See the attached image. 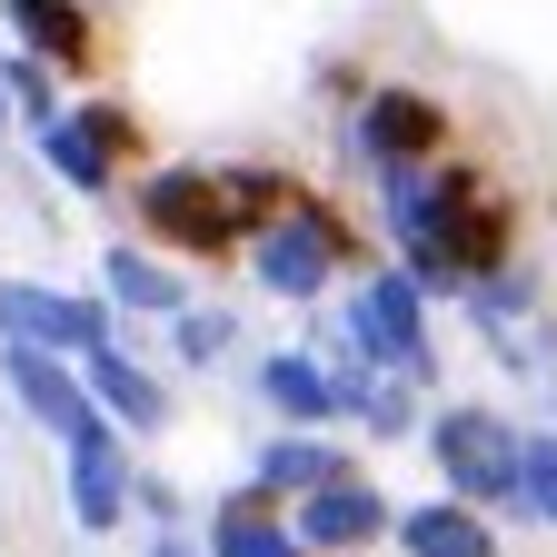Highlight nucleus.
I'll return each instance as SVG.
<instances>
[{"instance_id": "8", "label": "nucleus", "mask_w": 557, "mask_h": 557, "mask_svg": "<svg viewBox=\"0 0 557 557\" xmlns=\"http://www.w3.org/2000/svg\"><path fill=\"white\" fill-rule=\"evenodd\" d=\"M139 438L120 429V418H90L81 438H60V508H70V528L81 537H120L139 508H129V478H139V458H129Z\"/></svg>"}, {"instance_id": "13", "label": "nucleus", "mask_w": 557, "mask_h": 557, "mask_svg": "<svg viewBox=\"0 0 557 557\" xmlns=\"http://www.w3.org/2000/svg\"><path fill=\"white\" fill-rule=\"evenodd\" d=\"M199 537H209V557H309V537H299L289 498H269L259 478L220 487V498L199 508Z\"/></svg>"}, {"instance_id": "24", "label": "nucleus", "mask_w": 557, "mask_h": 557, "mask_svg": "<svg viewBox=\"0 0 557 557\" xmlns=\"http://www.w3.org/2000/svg\"><path fill=\"white\" fill-rule=\"evenodd\" d=\"M129 508H139V528H180V518H189V498H180L160 468H139V478H129Z\"/></svg>"}, {"instance_id": "3", "label": "nucleus", "mask_w": 557, "mask_h": 557, "mask_svg": "<svg viewBox=\"0 0 557 557\" xmlns=\"http://www.w3.org/2000/svg\"><path fill=\"white\" fill-rule=\"evenodd\" d=\"M429 289H418V269L408 259H369L359 278H348V309H338V338L359 348V359H379V369H398V379H418V388H438V329H429Z\"/></svg>"}, {"instance_id": "17", "label": "nucleus", "mask_w": 557, "mask_h": 557, "mask_svg": "<svg viewBox=\"0 0 557 557\" xmlns=\"http://www.w3.org/2000/svg\"><path fill=\"white\" fill-rule=\"evenodd\" d=\"M90 388H100V408L120 418V429H129V438H160V429H170V418H180V398H170V379H160V369H139V359H129V348H120V338H110V348H90Z\"/></svg>"}, {"instance_id": "1", "label": "nucleus", "mask_w": 557, "mask_h": 557, "mask_svg": "<svg viewBox=\"0 0 557 557\" xmlns=\"http://www.w3.org/2000/svg\"><path fill=\"white\" fill-rule=\"evenodd\" d=\"M379 249H369V230L348 220L338 199H319V189H299V209H278L269 230H249V249H239V269L259 278L269 299H329L338 278H359Z\"/></svg>"}, {"instance_id": "10", "label": "nucleus", "mask_w": 557, "mask_h": 557, "mask_svg": "<svg viewBox=\"0 0 557 557\" xmlns=\"http://www.w3.org/2000/svg\"><path fill=\"white\" fill-rule=\"evenodd\" d=\"M0 379H11V408L30 418L50 448H60V438H81L90 418H110V408H100V388H90V359H70V348L0 338Z\"/></svg>"}, {"instance_id": "14", "label": "nucleus", "mask_w": 557, "mask_h": 557, "mask_svg": "<svg viewBox=\"0 0 557 557\" xmlns=\"http://www.w3.org/2000/svg\"><path fill=\"white\" fill-rule=\"evenodd\" d=\"M388 547H398V557H508V537H498V508L458 498V487H438V498L398 508Z\"/></svg>"}, {"instance_id": "16", "label": "nucleus", "mask_w": 557, "mask_h": 557, "mask_svg": "<svg viewBox=\"0 0 557 557\" xmlns=\"http://www.w3.org/2000/svg\"><path fill=\"white\" fill-rule=\"evenodd\" d=\"M348 468H359V458H348L338 429H269L259 458H249V478L269 487V498H309V487H329V478H348Z\"/></svg>"}, {"instance_id": "12", "label": "nucleus", "mask_w": 557, "mask_h": 557, "mask_svg": "<svg viewBox=\"0 0 557 557\" xmlns=\"http://www.w3.org/2000/svg\"><path fill=\"white\" fill-rule=\"evenodd\" d=\"M249 398L278 418V429H348V398H338V369L329 348H269V359L249 369Z\"/></svg>"}, {"instance_id": "26", "label": "nucleus", "mask_w": 557, "mask_h": 557, "mask_svg": "<svg viewBox=\"0 0 557 557\" xmlns=\"http://www.w3.org/2000/svg\"><path fill=\"white\" fill-rule=\"evenodd\" d=\"M11 129H21V100H11V81H0V160H11Z\"/></svg>"}, {"instance_id": "25", "label": "nucleus", "mask_w": 557, "mask_h": 557, "mask_svg": "<svg viewBox=\"0 0 557 557\" xmlns=\"http://www.w3.org/2000/svg\"><path fill=\"white\" fill-rule=\"evenodd\" d=\"M139 557H209V537H189V528H150V537H139Z\"/></svg>"}, {"instance_id": "5", "label": "nucleus", "mask_w": 557, "mask_h": 557, "mask_svg": "<svg viewBox=\"0 0 557 557\" xmlns=\"http://www.w3.org/2000/svg\"><path fill=\"white\" fill-rule=\"evenodd\" d=\"M30 150L70 199H120L129 160H139V110L129 100H60L50 120H30Z\"/></svg>"}, {"instance_id": "15", "label": "nucleus", "mask_w": 557, "mask_h": 557, "mask_svg": "<svg viewBox=\"0 0 557 557\" xmlns=\"http://www.w3.org/2000/svg\"><path fill=\"white\" fill-rule=\"evenodd\" d=\"M100 289L120 299V319H160V329L199 299V289H189V269H180L160 239H110V249H100Z\"/></svg>"}, {"instance_id": "2", "label": "nucleus", "mask_w": 557, "mask_h": 557, "mask_svg": "<svg viewBox=\"0 0 557 557\" xmlns=\"http://www.w3.org/2000/svg\"><path fill=\"white\" fill-rule=\"evenodd\" d=\"M129 220L170 259H239L249 249V220L230 209L220 160H150V170H129Z\"/></svg>"}, {"instance_id": "6", "label": "nucleus", "mask_w": 557, "mask_h": 557, "mask_svg": "<svg viewBox=\"0 0 557 557\" xmlns=\"http://www.w3.org/2000/svg\"><path fill=\"white\" fill-rule=\"evenodd\" d=\"M348 170L379 180V170H429L448 160V100L418 90V81H369L359 100H348Z\"/></svg>"}, {"instance_id": "23", "label": "nucleus", "mask_w": 557, "mask_h": 557, "mask_svg": "<svg viewBox=\"0 0 557 557\" xmlns=\"http://www.w3.org/2000/svg\"><path fill=\"white\" fill-rule=\"evenodd\" d=\"M518 528H557V429H528V468H518Z\"/></svg>"}, {"instance_id": "22", "label": "nucleus", "mask_w": 557, "mask_h": 557, "mask_svg": "<svg viewBox=\"0 0 557 557\" xmlns=\"http://www.w3.org/2000/svg\"><path fill=\"white\" fill-rule=\"evenodd\" d=\"M0 81H11V100H21V120H50V110L70 100V90H60V81H70V70H60V60H40L30 40H11V50H0Z\"/></svg>"}, {"instance_id": "19", "label": "nucleus", "mask_w": 557, "mask_h": 557, "mask_svg": "<svg viewBox=\"0 0 557 557\" xmlns=\"http://www.w3.org/2000/svg\"><path fill=\"white\" fill-rule=\"evenodd\" d=\"M537 299H547V289H537V259L518 249V259H487V269L468 278L458 309H468V329H498V319H518V309H537Z\"/></svg>"}, {"instance_id": "18", "label": "nucleus", "mask_w": 557, "mask_h": 557, "mask_svg": "<svg viewBox=\"0 0 557 557\" xmlns=\"http://www.w3.org/2000/svg\"><path fill=\"white\" fill-rule=\"evenodd\" d=\"M0 21H11V40H30L40 60H60L70 81L100 60V21H90V0H0Z\"/></svg>"}, {"instance_id": "11", "label": "nucleus", "mask_w": 557, "mask_h": 557, "mask_svg": "<svg viewBox=\"0 0 557 557\" xmlns=\"http://www.w3.org/2000/svg\"><path fill=\"white\" fill-rule=\"evenodd\" d=\"M289 518H299L309 557H369V547H379V537L398 528V508H388V487H379L369 468H348V478L309 487V498H289Z\"/></svg>"}, {"instance_id": "4", "label": "nucleus", "mask_w": 557, "mask_h": 557, "mask_svg": "<svg viewBox=\"0 0 557 557\" xmlns=\"http://www.w3.org/2000/svg\"><path fill=\"white\" fill-rule=\"evenodd\" d=\"M418 448H429L438 487H458V498H478V508L518 518L528 429H518L508 408H487V398H438V408H429V429H418Z\"/></svg>"}, {"instance_id": "9", "label": "nucleus", "mask_w": 557, "mask_h": 557, "mask_svg": "<svg viewBox=\"0 0 557 557\" xmlns=\"http://www.w3.org/2000/svg\"><path fill=\"white\" fill-rule=\"evenodd\" d=\"M0 338H30V348H70V359H90V348L120 338V299L100 289H50V278H0Z\"/></svg>"}, {"instance_id": "21", "label": "nucleus", "mask_w": 557, "mask_h": 557, "mask_svg": "<svg viewBox=\"0 0 557 557\" xmlns=\"http://www.w3.org/2000/svg\"><path fill=\"white\" fill-rule=\"evenodd\" d=\"M239 348V309H220V299H189L180 319H170V359L180 369H220Z\"/></svg>"}, {"instance_id": "20", "label": "nucleus", "mask_w": 557, "mask_h": 557, "mask_svg": "<svg viewBox=\"0 0 557 557\" xmlns=\"http://www.w3.org/2000/svg\"><path fill=\"white\" fill-rule=\"evenodd\" d=\"M220 180H230V209H239L249 230H269L278 209H299V189H309L289 160H220Z\"/></svg>"}, {"instance_id": "7", "label": "nucleus", "mask_w": 557, "mask_h": 557, "mask_svg": "<svg viewBox=\"0 0 557 557\" xmlns=\"http://www.w3.org/2000/svg\"><path fill=\"white\" fill-rule=\"evenodd\" d=\"M429 189H438V220H448V249L468 259V278L487 259H518L528 249V209L498 170H478V160H429Z\"/></svg>"}]
</instances>
